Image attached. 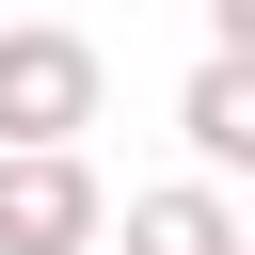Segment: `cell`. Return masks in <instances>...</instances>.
Here are the masks:
<instances>
[{
	"mask_svg": "<svg viewBox=\"0 0 255 255\" xmlns=\"http://www.w3.org/2000/svg\"><path fill=\"white\" fill-rule=\"evenodd\" d=\"M175 128H191L207 175H255V48H207V64L175 80Z\"/></svg>",
	"mask_w": 255,
	"mask_h": 255,
	"instance_id": "3957f363",
	"label": "cell"
},
{
	"mask_svg": "<svg viewBox=\"0 0 255 255\" xmlns=\"http://www.w3.org/2000/svg\"><path fill=\"white\" fill-rule=\"evenodd\" d=\"M112 239V191L80 143H0V255H96Z\"/></svg>",
	"mask_w": 255,
	"mask_h": 255,
	"instance_id": "6da1fadb",
	"label": "cell"
},
{
	"mask_svg": "<svg viewBox=\"0 0 255 255\" xmlns=\"http://www.w3.org/2000/svg\"><path fill=\"white\" fill-rule=\"evenodd\" d=\"M128 255H239L223 175H159V191H128Z\"/></svg>",
	"mask_w": 255,
	"mask_h": 255,
	"instance_id": "277c9868",
	"label": "cell"
},
{
	"mask_svg": "<svg viewBox=\"0 0 255 255\" xmlns=\"http://www.w3.org/2000/svg\"><path fill=\"white\" fill-rule=\"evenodd\" d=\"M80 128H96V32L16 16L0 32V143H80Z\"/></svg>",
	"mask_w": 255,
	"mask_h": 255,
	"instance_id": "7a4b0ae2",
	"label": "cell"
},
{
	"mask_svg": "<svg viewBox=\"0 0 255 255\" xmlns=\"http://www.w3.org/2000/svg\"><path fill=\"white\" fill-rule=\"evenodd\" d=\"M207 48H255V0H207Z\"/></svg>",
	"mask_w": 255,
	"mask_h": 255,
	"instance_id": "5b68a950",
	"label": "cell"
},
{
	"mask_svg": "<svg viewBox=\"0 0 255 255\" xmlns=\"http://www.w3.org/2000/svg\"><path fill=\"white\" fill-rule=\"evenodd\" d=\"M239 255H255V223H239Z\"/></svg>",
	"mask_w": 255,
	"mask_h": 255,
	"instance_id": "8992f818",
	"label": "cell"
}]
</instances>
